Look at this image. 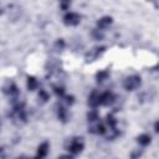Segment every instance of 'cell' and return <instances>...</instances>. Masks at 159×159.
<instances>
[{"mask_svg":"<svg viewBox=\"0 0 159 159\" xmlns=\"http://www.w3.org/2000/svg\"><path fill=\"white\" fill-rule=\"evenodd\" d=\"M83 147H84L83 139L80 138V137H76V138H73V139L70 140V144H68L67 149H68V152H70L72 155H76V154H78V153L82 152Z\"/></svg>","mask_w":159,"mask_h":159,"instance_id":"1","label":"cell"},{"mask_svg":"<svg viewBox=\"0 0 159 159\" xmlns=\"http://www.w3.org/2000/svg\"><path fill=\"white\" fill-rule=\"evenodd\" d=\"M142 83V80L139 76L137 75H133V76H129L127 77L124 81H123V87L127 89V91H134L137 89Z\"/></svg>","mask_w":159,"mask_h":159,"instance_id":"2","label":"cell"},{"mask_svg":"<svg viewBox=\"0 0 159 159\" xmlns=\"http://www.w3.org/2000/svg\"><path fill=\"white\" fill-rule=\"evenodd\" d=\"M80 21H81V16L76 12H67L63 17V22L67 26H76L80 24Z\"/></svg>","mask_w":159,"mask_h":159,"instance_id":"3","label":"cell"},{"mask_svg":"<svg viewBox=\"0 0 159 159\" xmlns=\"http://www.w3.org/2000/svg\"><path fill=\"white\" fill-rule=\"evenodd\" d=\"M114 99H116L114 94L112 92H109V91L101 94V104L102 106H109V104H112L114 102Z\"/></svg>","mask_w":159,"mask_h":159,"instance_id":"4","label":"cell"},{"mask_svg":"<svg viewBox=\"0 0 159 159\" xmlns=\"http://www.w3.org/2000/svg\"><path fill=\"white\" fill-rule=\"evenodd\" d=\"M88 104L91 106V107H93V108H96V107H98L99 104H101V94L98 93V92H92L91 94H89V97H88Z\"/></svg>","mask_w":159,"mask_h":159,"instance_id":"5","label":"cell"},{"mask_svg":"<svg viewBox=\"0 0 159 159\" xmlns=\"http://www.w3.org/2000/svg\"><path fill=\"white\" fill-rule=\"evenodd\" d=\"M104 47H94L93 50H91L88 53H87V56H86V58H87V61H94L96 58H98V56L102 53V52H104Z\"/></svg>","mask_w":159,"mask_h":159,"instance_id":"6","label":"cell"},{"mask_svg":"<svg viewBox=\"0 0 159 159\" xmlns=\"http://www.w3.org/2000/svg\"><path fill=\"white\" fill-rule=\"evenodd\" d=\"M48 148H50V145H48L47 142L41 143V144L39 145V148H37V154H36V157H37V158H43V157H46V154L48 153Z\"/></svg>","mask_w":159,"mask_h":159,"instance_id":"7","label":"cell"},{"mask_svg":"<svg viewBox=\"0 0 159 159\" xmlns=\"http://www.w3.org/2000/svg\"><path fill=\"white\" fill-rule=\"evenodd\" d=\"M111 24H112V17H109V16H104V17H102V19L98 20L97 26H98L99 30H106Z\"/></svg>","mask_w":159,"mask_h":159,"instance_id":"8","label":"cell"},{"mask_svg":"<svg viewBox=\"0 0 159 159\" xmlns=\"http://www.w3.org/2000/svg\"><path fill=\"white\" fill-rule=\"evenodd\" d=\"M57 116H58L60 120H62V122H67V119H68V112L63 106H60L57 108Z\"/></svg>","mask_w":159,"mask_h":159,"instance_id":"9","label":"cell"},{"mask_svg":"<svg viewBox=\"0 0 159 159\" xmlns=\"http://www.w3.org/2000/svg\"><path fill=\"white\" fill-rule=\"evenodd\" d=\"M37 87H39V81L34 76H29L27 77V88H29V91H35Z\"/></svg>","mask_w":159,"mask_h":159,"instance_id":"10","label":"cell"},{"mask_svg":"<svg viewBox=\"0 0 159 159\" xmlns=\"http://www.w3.org/2000/svg\"><path fill=\"white\" fill-rule=\"evenodd\" d=\"M137 140H138V143H139L140 145L147 147L148 144H150L152 138H150V135H149V134H140V135L137 138Z\"/></svg>","mask_w":159,"mask_h":159,"instance_id":"11","label":"cell"},{"mask_svg":"<svg viewBox=\"0 0 159 159\" xmlns=\"http://www.w3.org/2000/svg\"><path fill=\"white\" fill-rule=\"evenodd\" d=\"M109 77V72L107 70H103V71H99L97 75H96V78L98 82H104L106 80H108Z\"/></svg>","mask_w":159,"mask_h":159,"instance_id":"12","label":"cell"},{"mask_svg":"<svg viewBox=\"0 0 159 159\" xmlns=\"http://www.w3.org/2000/svg\"><path fill=\"white\" fill-rule=\"evenodd\" d=\"M48 98H50L48 93H47L45 89H40V92H39V101H40L41 103H45V102H47Z\"/></svg>","mask_w":159,"mask_h":159,"instance_id":"13","label":"cell"},{"mask_svg":"<svg viewBox=\"0 0 159 159\" xmlns=\"http://www.w3.org/2000/svg\"><path fill=\"white\" fill-rule=\"evenodd\" d=\"M87 118H88V122H91V123L96 122V120L98 119V113H97V111H96V109L89 111L88 114H87Z\"/></svg>","mask_w":159,"mask_h":159,"instance_id":"14","label":"cell"},{"mask_svg":"<svg viewBox=\"0 0 159 159\" xmlns=\"http://www.w3.org/2000/svg\"><path fill=\"white\" fill-rule=\"evenodd\" d=\"M53 91H55V93H56L57 96H60V97H63V96H65V88H63L62 84H56V86H53Z\"/></svg>","mask_w":159,"mask_h":159,"instance_id":"15","label":"cell"},{"mask_svg":"<svg viewBox=\"0 0 159 159\" xmlns=\"http://www.w3.org/2000/svg\"><path fill=\"white\" fill-rule=\"evenodd\" d=\"M106 122H107V124L109 125V128H114V127H116V124H117V119L113 117V114H108V116H107Z\"/></svg>","mask_w":159,"mask_h":159,"instance_id":"16","label":"cell"},{"mask_svg":"<svg viewBox=\"0 0 159 159\" xmlns=\"http://www.w3.org/2000/svg\"><path fill=\"white\" fill-rule=\"evenodd\" d=\"M103 30H99V29H96L92 31V36L96 39V40H102L103 39V34H102Z\"/></svg>","mask_w":159,"mask_h":159,"instance_id":"17","label":"cell"},{"mask_svg":"<svg viewBox=\"0 0 159 159\" xmlns=\"http://www.w3.org/2000/svg\"><path fill=\"white\" fill-rule=\"evenodd\" d=\"M71 5V0H60V7L62 10H68Z\"/></svg>","mask_w":159,"mask_h":159,"instance_id":"18","label":"cell"},{"mask_svg":"<svg viewBox=\"0 0 159 159\" xmlns=\"http://www.w3.org/2000/svg\"><path fill=\"white\" fill-rule=\"evenodd\" d=\"M65 47V41L63 40H57L55 43V50L56 51H62Z\"/></svg>","mask_w":159,"mask_h":159,"instance_id":"19","label":"cell"},{"mask_svg":"<svg viewBox=\"0 0 159 159\" xmlns=\"http://www.w3.org/2000/svg\"><path fill=\"white\" fill-rule=\"evenodd\" d=\"M63 102L66 104H70L71 106L75 102V98H73V96H63Z\"/></svg>","mask_w":159,"mask_h":159,"instance_id":"20","label":"cell"},{"mask_svg":"<svg viewBox=\"0 0 159 159\" xmlns=\"http://www.w3.org/2000/svg\"><path fill=\"white\" fill-rule=\"evenodd\" d=\"M154 129H155V132H157V133H159V120L155 123V125H154Z\"/></svg>","mask_w":159,"mask_h":159,"instance_id":"21","label":"cell"}]
</instances>
